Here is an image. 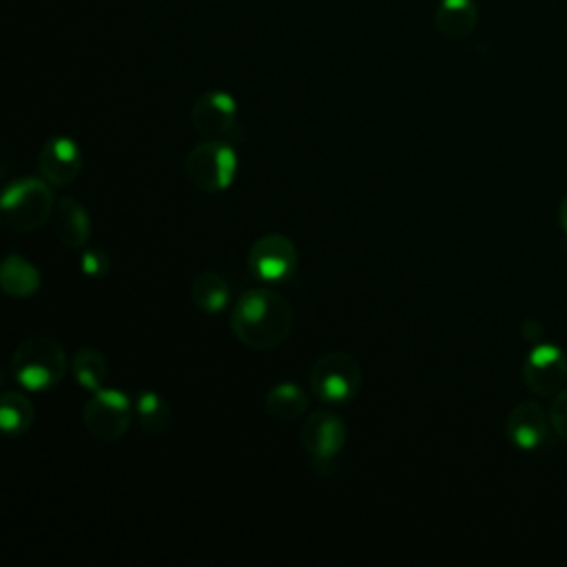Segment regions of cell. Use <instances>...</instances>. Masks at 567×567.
<instances>
[{
	"instance_id": "obj_11",
	"label": "cell",
	"mask_w": 567,
	"mask_h": 567,
	"mask_svg": "<svg viewBox=\"0 0 567 567\" xmlns=\"http://www.w3.org/2000/svg\"><path fill=\"white\" fill-rule=\"evenodd\" d=\"M237 120V106L235 100L228 93L210 91L204 93L190 111L193 128L204 135L206 140H221L230 135Z\"/></svg>"
},
{
	"instance_id": "obj_17",
	"label": "cell",
	"mask_w": 567,
	"mask_h": 567,
	"mask_svg": "<svg viewBox=\"0 0 567 567\" xmlns=\"http://www.w3.org/2000/svg\"><path fill=\"white\" fill-rule=\"evenodd\" d=\"M71 372L75 377V381L84 388V390H100L104 388V381L109 377V361L104 359V354L95 348H82L73 354L71 361Z\"/></svg>"
},
{
	"instance_id": "obj_1",
	"label": "cell",
	"mask_w": 567,
	"mask_h": 567,
	"mask_svg": "<svg viewBox=\"0 0 567 567\" xmlns=\"http://www.w3.org/2000/svg\"><path fill=\"white\" fill-rule=\"evenodd\" d=\"M295 326V312L288 299L270 288L244 292L230 310L235 337L252 350H272L281 346Z\"/></svg>"
},
{
	"instance_id": "obj_15",
	"label": "cell",
	"mask_w": 567,
	"mask_h": 567,
	"mask_svg": "<svg viewBox=\"0 0 567 567\" xmlns=\"http://www.w3.org/2000/svg\"><path fill=\"white\" fill-rule=\"evenodd\" d=\"M230 288L217 270H202L190 281V301L208 315H215L228 306Z\"/></svg>"
},
{
	"instance_id": "obj_4",
	"label": "cell",
	"mask_w": 567,
	"mask_h": 567,
	"mask_svg": "<svg viewBox=\"0 0 567 567\" xmlns=\"http://www.w3.org/2000/svg\"><path fill=\"white\" fill-rule=\"evenodd\" d=\"M184 171L197 190L215 195L233 184L237 175V153L224 140H206L188 151Z\"/></svg>"
},
{
	"instance_id": "obj_23",
	"label": "cell",
	"mask_w": 567,
	"mask_h": 567,
	"mask_svg": "<svg viewBox=\"0 0 567 567\" xmlns=\"http://www.w3.org/2000/svg\"><path fill=\"white\" fill-rule=\"evenodd\" d=\"M560 224H563V228H565V233H567V195H565L563 202H560Z\"/></svg>"
},
{
	"instance_id": "obj_3",
	"label": "cell",
	"mask_w": 567,
	"mask_h": 567,
	"mask_svg": "<svg viewBox=\"0 0 567 567\" xmlns=\"http://www.w3.org/2000/svg\"><path fill=\"white\" fill-rule=\"evenodd\" d=\"M51 184L38 177L16 179L0 199V221L13 233H31L53 215Z\"/></svg>"
},
{
	"instance_id": "obj_22",
	"label": "cell",
	"mask_w": 567,
	"mask_h": 567,
	"mask_svg": "<svg viewBox=\"0 0 567 567\" xmlns=\"http://www.w3.org/2000/svg\"><path fill=\"white\" fill-rule=\"evenodd\" d=\"M549 423L554 427V432L567 441V388H563L549 408Z\"/></svg>"
},
{
	"instance_id": "obj_6",
	"label": "cell",
	"mask_w": 567,
	"mask_h": 567,
	"mask_svg": "<svg viewBox=\"0 0 567 567\" xmlns=\"http://www.w3.org/2000/svg\"><path fill=\"white\" fill-rule=\"evenodd\" d=\"M361 385V368L348 352H328L312 363L310 388L326 403L350 401Z\"/></svg>"
},
{
	"instance_id": "obj_20",
	"label": "cell",
	"mask_w": 567,
	"mask_h": 567,
	"mask_svg": "<svg viewBox=\"0 0 567 567\" xmlns=\"http://www.w3.org/2000/svg\"><path fill=\"white\" fill-rule=\"evenodd\" d=\"M443 13L450 18H441V31L450 38H463L472 31L474 9L470 0H443Z\"/></svg>"
},
{
	"instance_id": "obj_18",
	"label": "cell",
	"mask_w": 567,
	"mask_h": 567,
	"mask_svg": "<svg viewBox=\"0 0 567 567\" xmlns=\"http://www.w3.org/2000/svg\"><path fill=\"white\" fill-rule=\"evenodd\" d=\"M33 403L22 392H4L0 399V425L7 434L20 436L33 423Z\"/></svg>"
},
{
	"instance_id": "obj_10",
	"label": "cell",
	"mask_w": 567,
	"mask_h": 567,
	"mask_svg": "<svg viewBox=\"0 0 567 567\" xmlns=\"http://www.w3.org/2000/svg\"><path fill=\"white\" fill-rule=\"evenodd\" d=\"M38 171L42 179H47L55 188H64L73 184L82 171L80 146L64 135L51 137L38 155Z\"/></svg>"
},
{
	"instance_id": "obj_8",
	"label": "cell",
	"mask_w": 567,
	"mask_h": 567,
	"mask_svg": "<svg viewBox=\"0 0 567 567\" xmlns=\"http://www.w3.org/2000/svg\"><path fill=\"white\" fill-rule=\"evenodd\" d=\"M346 436L343 419L328 408L310 412L299 430V441L315 461H332L343 450Z\"/></svg>"
},
{
	"instance_id": "obj_7",
	"label": "cell",
	"mask_w": 567,
	"mask_h": 567,
	"mask_svg": "<svg viewBox=\"0 0 567 567\" xmlns=\"http://www.w3.org/2000/svg\"><path fill=\"white\" fill-rule=\"evenodd\" d=\"M297 261H299V252L295 244L279 233L259 237L248 250L250 272L266 284H277L288 279L295 272Z\"/></svg>"
},
{
	"instance_id": "obj_12",
	"label": "cell",
	"mask_w": 567,
	"mask_h": 567,
	"mask_svg": "<svg viewBox=\"0 0 567 567\" xmlns=\"http://www.w3.org/2000/svg\"><path fill=\"white\" fill-rule=\"evenodd\" d=\"M549 419L543 408L534 401H523L509 410L505 421L507 439L520 450H536L547 439Z\"/></svg>"
},
{
	"instance_id": "obj_5",
	"label": "cell",
	"mask_w": 567,
	"mask_h": 567,
	"mask_svg": "<svg viewBox=\"0 0 567 567\" xmlns=\"http://www.w3.org/2000/svg\"><path fill=\"white\" fill-rule=\"evenodd\" d=\"M84 430L100 443H115L131 425V401L115 388L91 392L82 412Z\"/></svg>"
},
{
	"instance_id": "obj_9",
	"label": "cell",
	"mask_w": 567,
	"mask_h": 567,
	"mask_svg": "<svg viewBox=\"0 0 567 567\" xmlns=\"http://www.w3.org/2000/svg\"><path fill=\"white\" fill-rule=\"evenodd\" d=\"M525 385L540 394H558L567 383V357L554 343H538L523 361Z\"/></svg>"
},
{
	"instance_id": "obj_21",
	"label": "cell",
	"mask_w": 567,
	"mask_h": 567,
	"mask_svg": "<svg viewBox=\"0 0 567 567\" xmlns=\"http://www.w3.org/2000/svg\"><path fill=\"white\" fill-rule=\"evenodd\" d=\"M80 266H82V272H84V275H89V277H102V275L109 272L111 257H109L102 248H86V250L82 252Z\"/></svg>"
},
{
	"instance_id": "obj_19",
	"label": "cell",
	"mask_w": 567,
	"mask_h": 567,
	"mask_svg": "<svg viewBox=\"0 0 567 567\" xmlns=\"http://www.w3.org/2000/svg\"><path fill=\"white\" fill-rule=\"evenodd\" d=\"M135 414L146 434H164L171 425V408L168 403L153 390H146L135 401Z\"/></svg>"
},
{
	"instance_id": "obj_2",
	"label": "cell",
	"mask_w": 567,
	"mask_h": 567,
	"mask_svg": "<svg viewBox=\"0 0 567 567\" xmlns=\"http://www.w3.org/2000/svg\"><path fill=\"white\" fill-rule=\"evenodd\" d=\"M13 379L31 392L55 388L66 372V354L58 339L49 334L27 337L11 359Z\"/></svg>"
},
{
	"instance_id": "obj_14",
	"label": "cell",
	"mask_w": 567,
	"mask_h": 567,
	"mask_svg": "<svg viewBox=\"0 0 567 567\" xmlns=\"http://www.w3.org/2000/svg\"><path fill=\"white\" fill-rule=\"evenodd\" d=\"M40 281H42V277L31 261H27L20 255L4 257V261L0 266V286H2L4 295L13 297V299H27L38 292Z\"/></svg>"
},
{
	"instance_id": "obj_16",
	"label": "cell",
	"mask_w": 567,
	"mask_h": 567,
	"mask_svg": "<svg viewBox=\"0 0 567 567\" xmlns=\"http://www.w3.org/2000/svg\"><path fill=\"white\" fill-rule=\"evenodd\" d=\"M264 408L277 421H297L308 412V396L299 385L286 381L268 390Z\"/></svg>"
},
{
	"instance_id": "obj_13",
	"label": "cell",
	"mask_w": 567,
	"mask_h": 567,
	"mask_svg": "<svg viewBox=\"0 0 567 567\" xmlns=\"http://www.w3.org/2000/svg\"><path fill=\"white\" fill-rule=\"evenodd\" d=\"M53 233L64 248H84L91 235V219L86 208L73 197H60L53 206Z\"/></svg>"
}]
</instances>
